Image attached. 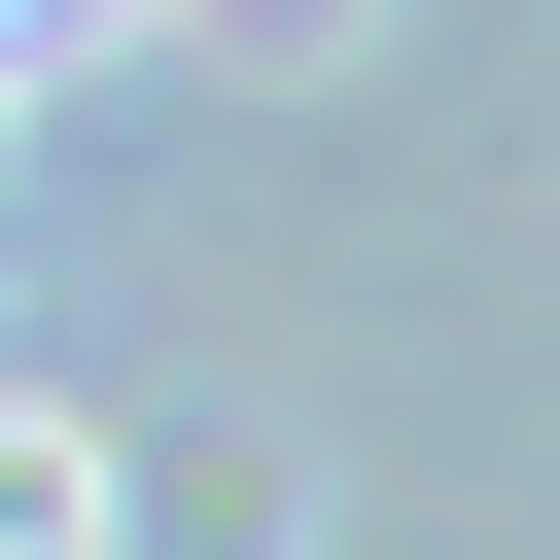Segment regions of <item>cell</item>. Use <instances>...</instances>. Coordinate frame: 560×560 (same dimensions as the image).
Here are the masks:
<instances>
[{
  "label": "cell",
  "mask_w": 560,
  "mask_h": 560,
  "mask_svg": "<svg viewBox=\"0 0 560 560\" xmlns=\"http://www.w3.org/2000/svg\"><path fill=\"white\" fill-rule=\"evenodd\" d=\"M0 560H140V455H105L70 385H0Z\"/></svg>",
  "instance_id": "6da1fadb"
}]
</instances>
